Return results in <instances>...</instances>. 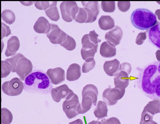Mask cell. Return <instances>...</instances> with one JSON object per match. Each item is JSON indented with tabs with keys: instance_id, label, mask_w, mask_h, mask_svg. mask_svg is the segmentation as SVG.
<instances>
[{
	"instance_id": "6da1fadb",
	"label": "cell",
	"mask_w": 160,
	"mask_h": 124,
	"mask_svg": "<svg viewBox=\"0 0 160 124\" xmlns=\"http://www.w3.org/2000/svg\"><path fill=\"white\" fill-rule=\"evenodd\" d=\"M138 71L136 79L138 88L151 99H160V62L150 63Z\"/></svg>"
},
{
	"instance_id": "7a4b0ae2",
	"label": "cell",
	"mask_w": 160,
	"mask_h": 124,
	"mask_svg": "<svg viewBox=\"0 0 160 124\" xmlns=\"http://www.w3.org/2000/svg\"><path fill=\"white\" fill-rule=\"evenodd\" d=\"M23 85L24 90L28 92L44 95L49 94L53 87L46 73L39 70H34L29 75Z\"/></svg>"
},
{
	"instance_id": "3957f363",
	"label": "cell",
	"mask_w": 160,
	"mask_h": 124,
	"mask_svg": "<svg viewBox=\"0 0 160 124\" xmlns=\"http://www.w3.org/2000/svg\"><path fill=\"white\" fill-rule=\"evenodd\" d=\"M131 21L135 28L141 30H148L158 22L155 14L145 8H138L131 16Z\"/></svg>"
},
{
	"instance_id": "277c9868",
	"label": "cell",
	"mask_w": 160,
	"mask_h": 124,
	"mask_svg": "<svg viewBox=\"0 0 160 124\" xmlns=\"http://www.w3.org/2000/svg\"><path fill=\"white\" fill-rule=\"evenodd\" d=\"M62 109L69 119L81 114V108L78 96L74 93L69 96L63 102Z\"/></svg>"
},
{
	"instance_id": "5b68a950",
	"label": "cell",
	"mask_w": 160,
	"mask_h": 124,
	"mask_svg": "<svg viewBox=\"0 0 160 124\" xmlns=\"http://www.w3.org/2000/svg\"><path fill=\"white\" fill-rule=\"evenodd\" d=\"M2 91L7 95L18 96L20 95L24 89L23 83L19 78L15 77L10 81L4 82L2 86Z\"/></svg>"
},
{
	"instance_id": "8992f818",
	"label": "cell",
	"mask_w": 160,
	"mask_h": 124,
	"mask_svg": "<svg viewBox=\"0 0 160 124\" xmlns=\"http://www.w3.org/2000/svg\"><path fill=\"white\" fill-rule=\"evenodd\" d=\"M125 92V89L117 87L114 88L109 87L103 91L102 94V99L108 106H113L123 97Z\"/></svg>"
},
{
	"instance_id": "52a82bcc",
	"label": "cell",
	"mask_w": 160,
	"mask_h": 124,
	"mask_svg": "<svg viewBox=\"0 0 160 124\" xmlns=\"http://www.w3.org/2000/svg\"><path fill=\"white\" fill-rule=\"evenodd\" d=\"M62 19L67 22L74 20L79 7L75 1H63L60 5Z\"/></svg>"
},
{
	"instance_id": "ba28073f",
	"label": "cell",
	"mask_w": 160,
	"mask_h": 124,
	"mask_svg": "<svg viewBox=\"0 0 160 124\" xmlns=\"http://www.w3.org/2000/svg\"><path fill=\"white\" fill-rule=\"evenodd\" d=\"M33 65L31 62L25 57L18 61L16 73L21 80L24 81L25 78L32 72Z\"/></svg>"
},
{
	"instance_id": "9c48e42d",
	"label": "cell",
	"mask_w": 160,
	"mask_h": 124,
	"mask_svg": "<svg viewBox=\"0 0 160 124\" xmlns=\"http://www.w3.org/2000/svg\"><path fill=\"white\" fill-rule=\"evenodd\" d=\"M51 93L53 100L58 103L61 99H66L74 93L67 85L64 84L55 88H52Z\"/></svg>"
},
{
	"instance_id": "30bf717a",
	"label": "cell",
	"mask_w": 160,
	"mask_h": 124,
	"mask_svg": "<svg viewBox=\"0 0 160 124\" xmlns=\"http://www.w3.org/2000/svg\"><path fill=\"white\" fill-rule=\"evenodd\" d=\"M51 28L49 32L46 34L50 42L54 44H61L67 34L60 29L56 24L51 23Z\"/></svg>"
},
{
	"instance_id": "8fae6325",
	"label": "cell",
	"mask_w": 160,
	"mask_h": 124,
	"mask_svg": "<svg viewBox=\"0 0 160 124\" xmlns=\"http://www.w3.org/2000/svg\"><path fill=\"white\" fill-rule=\"evenodd\" d=\"M122 35L123 32L121 28L116 25L106 33L105 38L108 43L115 46L120 43Z\"/></svg>"
},
{
	"instance_id": "7c38bea8",
	"label": "cell",
	"mask_w": 160,
	"mask_h": 124,
	"mask_svg": "<svg viewBox=\"0 0 160 124\" xmlns=\"http://www.w3.org/2000/svg\"><path fill=\"white\" fill-rule=\"evenodd\" d=\"M46 74L52 84L53 85L60 84L65 79V71L61 67L49 69L47 71Z\"/></svg>"
},
{
	"instance_id": "4fadbf2b",
	"label": "cell",
	"mask_w": 160,
	"mask_h": 124,
	"mask_svg": "<svg viewBox=\"0 0 160 124\" xmlns=\"http://www.w3.org/2000/svg\"><path fill=\"white\" fill-rule=\"evenodd\" d=\"M120 64L117 59L110 61H106L103 68L105 73L108 76H115L120 71Z\"/></svg>"
},
{
	"instance_id": "5bb4252c",
	"label": "cell",
	"mask_w": 160,
	"mask_h": 124,
	"mask_svg": "<svg viewBox=\"0 0 160 124\" xmlns=\"http://www.w3.org/2000/svg\"><path fill=\"white\" fill-rule=\"evenodd\" d=\"M149 42L160 49V23L159 22L148 31Z\"/></svg>"
},
{
	"instance_id": "9a60e30c",
	"label": "cell",
	"mask_w": 160,
	"mask_h": 124,
	"mask_svg": "<svg viewBox=\"0 0 160 124\" xmlns=\"http://www.w3.org/2000/svg\"><path fill=\"white\" fill-rule=\"evenodd\" d=\"M51 28V24L43 16L38 18L33 26L34 31L39 34H47L49 32Z\"/></svg>"
},
{
	"instance_id": "2e32d148",
	"label": "cell",
	"mask_w": 160,
	"mask_h": 124,
	"mask_svg": "<svg viewBox=\"0 0 160 124\" xmlns=\"http://www.w3.org/2000/svg\"><path fill=\"white\" fill-rule=\"evenodd\" d=\"M82 74L81 66L77 63H73L68 67L66 73V79L69 81L78 80Z\"/></svg>"
},
{
	"instance_id": "e0dca14e",
	"label": "cell",
	"mask_w": 160,
	"mask_h": 124,
	"mask_svg": "<svg viewBox=\"0 0 160 124\" xmlns=\"http://www.w3.org/2000/svg\"><path fill=\"white\" fill-rule=\"evenodd\" d=\"M20 44L18 38L13 36L10 38L7 41V47L5 52L7 57L13 55L18 50Z\"/></svg>"
},
{
	"instance_id": "ac0fdd59",
	"label": "cell",
	"mask_w": 160,
	"mask_h": 124,
	"mask_svg": "<svg viewBox=\"0 0 160 124\" xmlns=\"http://www.w3.org/2000/svg\"><path fill=\"white\" fill-rule=\"evenodd\" d=\"M98 94L97 87L92 84H89L85 86L82 90V96H88L92 99L93 105L96 106V103Z\"/></svg>"
},
{
	"instance_id": "d6986e66",
	"label": "cell",
	"mask_w": 160,
	"mask_h": 124,
	"mask_svg": "<svg viewBox=\"0 0 160 124\" xmlns=\"http://www.w3.org/2000/svg\"><path fill=\"white\" fill-rule=\"evenodd\" d=\"M128 75L125 72L120 71L114 78L115 87L125 89L129 84Z\"/></svg>"
},
{
	"instance_id": "ffe728a7",
	"label": "cell",
	"mask_w": 160,
	"mask_h": 124,
	"mask_svg": "<svg viewBox=\"0 0 160 124\" xmlns=\"http://www.w3.org/2000/svg\"><path fill=\"white\" fill-rule=\"evenodd\" d=\"M101 55L104 58H111L115 56L116 49L113 46L107 42H104L101 45L100 50Z\"/></svg>"
},
{
	"instance_id": "44dd1931",
	"label": "cell",
	"mask_w": 160,
	"mask_h": 124,
	"mask_svg": "<svg viewBox=\"0 0 160 124\" xmlns=\"http://www.w3.org/2000/svg\"><path fill=\"white\" fill-rule=\"evenodd\" d=\"M108 109L106 103L103 101H99L97 103L96 107L94 109L93 113L98 118V121L108 116Z\"/></svg>"
},
{
	"instance_id": "7402d4cb",
	"label": "cell",
	"mask_w": 160,
	"mask_h": 124,
	"mask_svg": "<svg viewBox=\"0 0 160 124\" xmlns=\"http://www.w3.org/2000/svg\"><path fill=\"white\" fill-rule=\"evenodd\" d=\"M98 25L101 29L107 30L114 27L115 22L109 15H102L99 19Z\"/></svg>"
},
{
	"instance_id": "603a6c76",
	"label": "cell",
	"mask_w": 160,
	"mask_h": 124,
	"mask_svg": "<svg viewBox=\"0 0 160 124\" xmlns=\"http://www.w3.org/2000/svg\"><path fill=\"white\" fill-rule=\"evenodd\" d=\"M81 3L84 7L87 8L91 11L95 18L97 17L99 13L100 7L98 1H82Z\"/></svg>"
},
{
	"instance_id": "cb8c5ba5",
	"label": "cell",
	"mask_w": 160,
	"mask_h": 124,
	"mask_svg": "<svg viewBox=\"0 0 160 124\" xmlns=\"http://www.w3.org/2000/svg\"><path fill=\"white\" fill-rule=\"evenodd\" d=\"M82 99L80 104L81 108V114L87 112L92 108L93 102L92 99L88 96H82Z\"/></svg>"
},
{
	"instance_id": "d4e9b609",
	"label": "cell",
	"mask_w": 160,
	"mask_h": 124,
	"mask_svg": "<svg viewBox=\"0 0 160 124\" xmlns=\"http://www.w3.org/2000/svg\"><path fill=\"white\" fill-rule=\"evenodd\" d=\"M74 20L79 23H88V14L84 8L79 7Z\"/></svg>"
},
{
	"instance_id": "484cf974",
	"label": "cell",
	"mask_w": 160,
	"mask_h": 124,
	"mask_svg": "<svg viewBox=\"0 0 160 124\" xmlns=\"http://www.w3.org/2000/svg\"><path fill=\"white\" fill-rule=\"evenodd\" d=\"M60 45L66 49L72 51L75 48L76 44L74 39L67 34L62 43Z\"/></svg>"
},
{
	"instance_id": "4316f807",
	"label": "cell",
	"mask_w": 160,
	"mask_h": 124,
	"mask_svg": "<svg viewBox=\"0 0 160 124\" xmlns=\"http://www.w3.org/2000/svg\"><path fill=\"white\" fill-rule=\"evenodd\" d=\"M2 19L6 23L11 24L15 20V16L14 13L11 10L5 9L2 11L1 13Z\"/></svg>"
},
{
	"instance_id": "83f0119b",
	"label": "cell",
	"mask_w": 160,
	"mask_h": 124,
	"mask_svg": "<svg viewBox=\"0 0 160 124\" xmlns=\"http://www.w3.org/2000/svg\"><path fill=\"white\" fill-rule=\"evenodd\" d=\"M24 56L20 53H17L12 56L10 58L6 59L5 60L8 62L12 67L11 72H16L17 64L19 60Z\"/></svg>"
},
{
	"instance_id": "f1b7e54d",
	"label": "cell",
	"mask_w": 160,
	"mask_h": 124,
	"mask_svg": "<svg viewBox=\"0 0 160 124\" xmlns=\"http://www.w3.org/2000/svg\"><path fill=\"white\" fill-rule=\"evenodd\" d=\"M13 119L11 111L6 108L1 109V124H10Z\"/></svg>"
},
{
	"instance_id": "f546056e",
	"label": "cell",
	"mask_w": 160,
	"mask_h": 124,
	"mask_svg": "<svg viewBox=\"0 0 160 124\" xmlns=\"http://www.w3.org/2000/svg\"><path fill=\"white\" fill-rule=\"evenodd\" d=\"M46 15L52 21H57L60 18L56 6H52L45 10Z\"/></svg>"
},
{
	"instance_id": "4dcf8cb0",
	"label": "cell",
	"mask_w": 160,
	"mask_h": 124,
	"mask_svg": "<svg viewBox=\"0 0 160 124\" xmlns=\"http://www.w3.org/2000/svg\"><path fill=\"white\" fill-rule=\"evenodd\" d=\"M57 3V1H36L34 5L38 9L45 10L52 6H56Z\"/></svg>"
},
{
	"instance_id": "1f68e13d",
	"label": "cell",
	"mask_w": 160,
	"mask_h": 124,
	"mask_svg": "<svg viewBox=\"0 0 160 124\" xmlns=\"http://www.w3.org/2000/svg\"><path fill=\"white\" fill-rule=\"evenodd\" d=\"M82 47L86 49H92L98 48V44H95L92 42L89 39L88 34L84 35L81 40Z\"/></svg>"
},
{
	"instance_id": "d6a6232c",
	"label": "cell",
	"mask_w": 160,
	"mask_h": 124,
	"mask_svg": "<svg viewBox=\"0 0 160 124\" xmlns=\"http://www.w3.org/2000/svg\"><path fill=\"white\" fill-rule=\"evenodd\" d=\"M95 64L96 62L93 58L87 59L82 65V73H87L89 72L95 67Z\"/></svg>"
},
{
	"instance_id": "836d02e7",
	"label": "cell",
	"mask_w": 160,
	"mask_h": 124,
	"mask_svg": "<svg viewBox=\"0 0 160 124\" xmlns=\"http://www.w3.org/2000/svg\"><path fill=\"white\" fill-rule=\"evenodd\" d=\"M98 48H94L92 49H86L82 47L81 50V54L83 59L86 60L87 59L93 58L95 54L97 51Z\"/></svg>"
},
{
	"instance_id": "e575fe53",
	"label": "cell",
	"mask_w": 160,
	"mask_h": 124,
	"mask_svg": "<svg viewBox=\"0 0 160 124\" xmlns=\"http://www.w3.org/2000/svg\"><path fill=\"white\" fill-rule=\"evenodd\" d=\"M12 71L10 64L5 60L1 61V78L6 77Z\"/></svg>"
},
{
	"instance_id": "d590c367",
	"label": "cell",
	"mask_w": 160,
	"mask_h": 124,
	"mask_svg": "<svg viewBox=\"0 0 160 124\" xmlns=\"http://www.w3.org/2000/svg\"><path fill=\"white\" fill-rule=\"evenodd\" d=\"M101 6L104 12H113L115 9V2L114 1H102Z\"/></svg>"
},
{
	"instance_id": "8d00e7d4",
	"label": "cell",
	"mask_w": 160,
	"mask_h": 124,
	"mask_svg": "<svg viewBox=\"0 0 160 124\" xmlns=\"http://www.w3.org/2000/svg\"><path fill=\"white\" fill-rule=\"evenodd\" d=\"M130 6V2L129 1H118V7L119 10L122 12L128 11Z\"/></svg>"
},
{
	"instance_id": "74e56055",
	"label": "cell",
	"mask_w": 160,
	"mask_h": 124,
	"mask_svg": "<svg viewBox=\"0 0 160 124\" xmlns=\"http://www.w3.org/2000/svg\"><path fill=\"white\" fill-rule=\"evenodd\" d=\"M11 34L9 27L3 23L1 22V39L7 37Z\"/></svg>"
},
{
	"instance_id": "f35d334b",
	"label": "cell",
	"mask_w": 160,
	"mask_h": 124,
	"mask_svg": "<svg viewBox=\"0 0 160 124\" xmlns=\"http://www.w3.org/2000/svg\"><path fill=\"white\" fill-rule=\"evenodd\" d=\"M90 40L95 44H97L101 40L98 38V35L96 33L94 30L90 31L88 34Z\"/></svg>"
},
{
	"instance_id": "ab89813d",
	"label": "cell",
	"mask_w": 160,
	"mask_h": 124,
	"mask_svg": "<svg viewBox=\"0 0 160 124\" xmlns=\"http://www.w3.org/2000/svg\"><path fill=\"white\" fill-rule=\"evenodd\" d=\"M120 70L126 72L128 75L129 74L131 70V65L127 62L122 63L120 65Z\"/></svg>"
},
{
	"instance_id": "60d3db41",
	"label": "cell",
	"mask_w": 160,
	"mask_h": 124,
	"mask_svg": "<svg viewBox=\"0 0 160 124\" xmlns=\"http://www.w3.org/2000/svg\"><path fill=\"white\" fill-rule=\"evenodd\" d=\"M152 118L148 116L142 117L140 124H158L152 120Z\"/></svg>"
},
{
	"instance_id": "b9f144b4",
	"label": "cell",
	"mask_w": 160,
	"mask_h": 124,
	"mask_svg": "<svg viewBox=\"0 0 160 124\" xmlns=\"http://www.w3.org/2000/svg\"><path fill=\"white\" fill-rule=\"evenodd\" d=\"M20 2L23 5L26 6H30L35 3L34 1H20Z\"/></svg>"
},
{
	"instance_id": "7bdbcfd3",
	"label": "cell",
	"mask_w": 160,
	"mask_h": 124,
	"mask_svg": "<svg viewBox=\"0 0 160 124\" xmlns=\"http://www.w3.org/2000/svg\"><path fill=\"white\" fill-rule=\"evenodd\" d=\"M68 124H83L82 121L80 119H78L73 121L71 122Z\"/></svg>"
},
{
	"instance_id": "ee69618b",
	"label": "cell",
	"mask_w": 160,
	"mask_h": 124,
	"mask_svg": "<svg viewBox=\"0 0 160 124\" xmlns=\"http://www.w3.org/2000/svg\"><path fill=\"white\" fill-rule=\"evenodd\" d=\"M155 55L158 62H160V49H158L156 51Z\"/></svg>"
},
{
	"instance_id": "f6af8a7d",
	"label": "cell",
	"mask_w": 160,
	"mask_h": 124,
	"mask_svg": "<svg viewBox=\"0 0 160 124\" xmlns=\"http://www.w3.org/2000/svg\"><path fill=\"white\" fill-rule=\"evenodd\" d=\"M155 14L158 20L160 21V9L157 10L155 12Z\"/></svg>"
},
{
	"instance_id": "bcb514c9",
	"label": "cell",
	"mask_w": 160,
	"mask_h": 124,
	"mask_svg": "<svg viewBox=\"0 0 160 124\" xmlns=\"http://www.w3.org/2000/svg\"><path fill=\"white\" fill-rule=\"evenodd\" d=\"M87 124H102V123L101 121L93 120Z\"/></svg>"
}]
</instances>
